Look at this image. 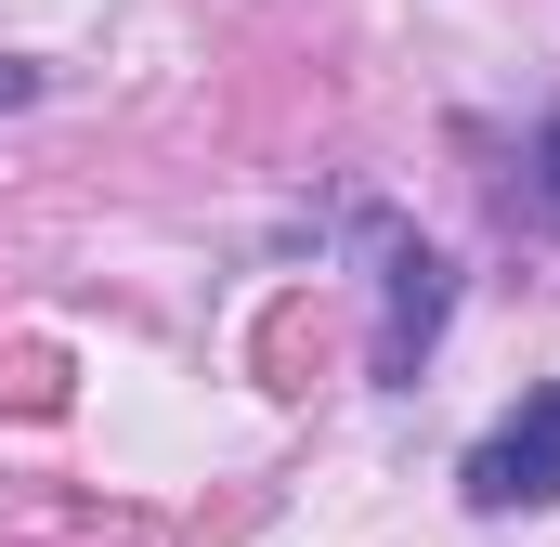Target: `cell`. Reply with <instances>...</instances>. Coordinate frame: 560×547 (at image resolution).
Here are the masks:
<instances>
[{"label":"cell","mask_w":560,"mask_h":547,"mask_svg":"<svg viewBox=\"0 0 560 547\" xmlns=\"http://www.w3.org/2000/svg\"><path fill=\"white\" fill-rule=\"evenodd\" d=\"M456 496H469L482 522H522V509H560V392H522V405L495 417V430L469 443Z\"/></svg>","instance_id":"obj_1"},{"label":"cell","mask_w":560,"mask_h":547,"mask_svg":"<svg viewBox=\"0 0 560 547\" xmlns=\"http://www.w3.org/2000/svg\"><path fill=\"white\" fill-rule=\"evenodd\" d=\"M443 313H456V261L418 248V235H392V300H378V379H392V392H418Z\"/></svg>","instance_id":"obj_2"},{"label":"cell","mask_w":560,"mask_h":547,"mask_svg":"<svg viewBox=\"0 0 560 547\" xmlns=\"http://www.w3.org/2000/svg\"><path fill=\"white\" fill-rule=\"evenodd\" d=\"M522 170H535V183H522V209L560 235V105H548V131H535V156H522Z\"/></svg>","instance_id":"obj_3"}]
</instances>
